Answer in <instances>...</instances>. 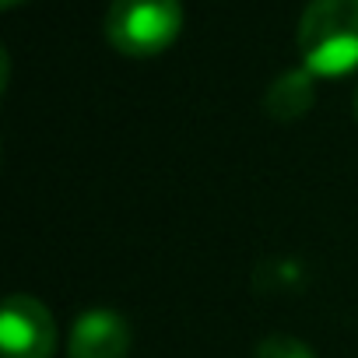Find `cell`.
I'll use <instances>...</instances> for the list:
<instances>
[{
	"label": "cell",
	"instance_id": "6da1fadb",
	"mask_svg": "<svg viewBox=\"0 0 358 358\" xmlns=\"http://www.w3.org/2000/svg\"><path fill=\"white\" fill-rule=\"evenodd\" d=\"M295 39L302 67L313 78L358 71V0H309Z\"/></svg>",
	"mask_w": 358,
	"mask_h": 358
},
{
	"label": "cell",
	"instance_id": "ba28073f",
	"mask_svg": "<svg viewBox=\"0 0 358 358\" xmlns=\"http://www.w3.org/2000/svg\"><path fill=\"white\" fill-rule=\"evenodd\" d=\"M22 4V0H4V8H18Z\"/></svg>",
	"mask_w": 358,
	"mask_h": 358
},
{
	"label": "cell",
	"instance_id": "3957f363",
	"mask_svg": "<svg viewBox=\"0 0 358 358\" xmlns=\"http://www.w3.org/2000/svg\"><path fill=\"white\" fill-rule=\"evenodd\" d=\"M0 348H4V358H53V313L32 295H8L0 313Z\"/></svg>",
	"mask_w": 358,
	"mask_h": 358
},
{
	"label": "cell",
	"instance_id": "7a4b0ae2",
	"mask_svg": "<svg viewBox=\"0 0 358 358\" xmlns=\"http://www.w3.org/2000/svg\"><path fill=\"white\" fill-rule=\"evenodd\" d=\"M183 29L179 0H113L106 11V39L123 57H158Z\"/></svg>",
	"mask_w": 358,
	"mask_h": 358
},
{
	"label": "cell",
	"instance_id": "277c9868",
	"mask_svg": "<svg viewBox=\"0 0 358 358\" xmlns=\"http://www.w3.org/2000/svg\"><path fill=\"white\" fill-rule=\"evenodd\" d=\"M71 358H127L130 351V327L116 309H88L74 320Z\"/></svg>",
	"mask_w": 358,
	"mask_h": 358
},
{
	"label": "cell",
	"instance_id": "5b68a950",
	"mask_svg": "<svg viewBox=\"0 0 358 358\" xmlns=\"http://www.w3.org/2000/svg\"><path fill=\"white\" fill-rule=\"evenodd\" d=\"M313 74L306 67H295V71H285L281 78H274V85L267 88V113L274 120H299L302 113L313 109V99H316V88H313Z\"/></svg>",
	"mask_w": 358,
	"mask_h": 358
},
{
	"label": "cell",
	"instance_id": "8992f818",
	"mask_svg": "<svg viewBox=\"0 0 358 358\" xmlns=\"http://www.w3.org/2000/svg\"><path fill=\"white\" fill-rule=\"evenodd\" d=\"M253 358H316V351H313L309 344H302L299 337H288V334H267V337L257 344Z\"/></svg>",
	"mask_w": 358,
	"mask_h": 358
},
{
	"label": "cell",
	"instance_id": "52a82bcc",
	"mask_svg": "<svg viewBox=\"0 0 358 358\" xmlns=\"http://www.w3.org/2000/svg\"><path fill=\"white\" fill-rule=\"evenodd\" d=\"M351 106H355V120H358V88H355V99H351Z\"/></svg>",
	"mask_w": 358,
	"mask_h": 358
}]
</instances>
